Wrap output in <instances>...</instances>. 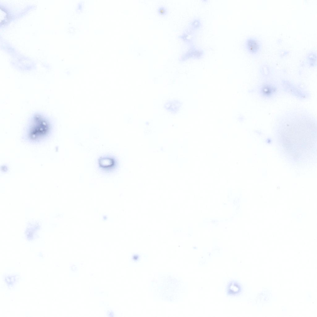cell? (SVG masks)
Returning a JSON list of instances; mask_svg holds the SVG:
<instances>
[{
    "label": "cell",
    "instance_id": "cell-1",
    "mask_svg": "<svg viewBox=\"0 0 317 317\" xmlns=\"http://www.w3.org/2000/svg\"><path fill=\"white\" fill-rule=\"evenodd\" d=\"M314 119L304 112H294L283 118L280 135L286 151L300 157L311 152L316 141V125Z\"/></svg>",
    "mask_w": 317,
    "mask_h": 317
},
{
    "label": "cell",
    "instance_id": "cell-7",
    "mask_svg": "<svg viewBox=\"0 0 317 317\" xmlns=\"http://www.w3.org/2000/svg\"><path fill=\"white\" fill-rule=\"evenodd\" d=\"M316 54L314 52L309 53L307 57V58L310 63H312V62L313 63L315 62L316 60Z\"/></svg>",
    "mask_w": 317,
    "mask_h": 317
},
{
    "label": "cell",
    "instance_id": "cell-3",
    "mask_svg": "<svg viewBox=\"0 0 317 317\" xmlns=\"http://www.w3.org/2000/svg\"><path fill=\"white\" fill-rule=\"evenodd\" d=\"M245 46L247 51L252 54H256L261 50V45L260 41L255 38L250 37L246 40Z\"/></svg>",
    "mask_w": 317,
    "mask_h": 317
},
{
    "label": "cell",
    "instance_id": "cell-2",
    "mask_svg": "<svg viewBox=\"0 0 317 317\" xmlns=\"http://www.w3.org/2000/svg\"><path fill=\"white\" fill-rule=\"evenodd\" d=\"M51 131V126L49 122L41 116L37 115L31 120L22 138L28 143H38L48 138Z\"/></svg>",
    "mask_w": 317,
    "mask_h": 317
},
{
    "label": "cell",
    "instance_id": "cell-6",
    "mask_svg": "<svg viewBox=\"0 0 317 317\" xmlns=\"http://www.w3.org/2000/svg\"><path fill=\"white\" fill-rule=\"evenodd\" d=\"M276 91V88L270 84L264 85L261 88V93L265 96L269 97L272 95Z\"/></svg>",
    "mask_w": 317,
    "mask_h": 317
},
{
    "label": "cell",
    "instance_id": "cell-4",
    "mask_svg": "<svg viewBox=\"0 0 317 317\" xmlns=\"http://www.w3.org/2000/svg\"><path fill=\"white\" fill-rule=\"evenodd\" d=\"M98 163L100 167L106 170L113 168L116 165L115 160L111 157H101L98 159Z\"/></svg>",
    "mask_w": 317,
    "mask_h": 317
},
{
    "label": "cell",
    "instance_id": "cell-5",
    "mask_svg": "<svg viewBox=\"0 0 317 317\" xmlns=\"http://www.w3.org/2000/svg\"><path fill=\"white\" fill-rule=\"evenodd\" d=\"M241 291L240 284L235 281H230L227 287L228 294L231 296H236L239 294Z\"/></svg>",
    "mask_w": 317,
    "mask_h": 317
}]
</instances>
